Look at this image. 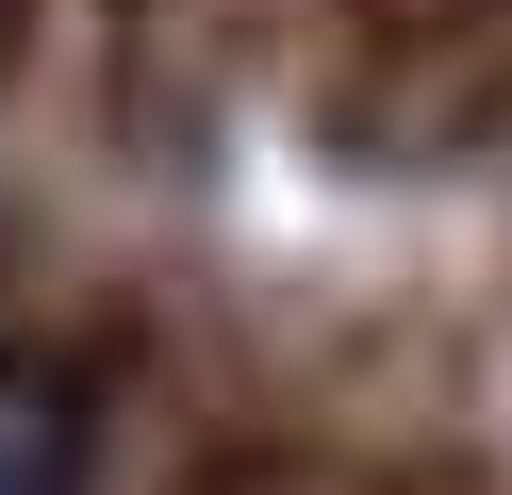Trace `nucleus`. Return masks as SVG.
I'll list each match as a JSON object with an SVG mask.
<instances>
[{
	"label": "nucleus",
	"mask_w": 512,
	"mask_h": 495,
	"mask_svg": "<svg viewBox=\"0 0 512 495\" xmlns=\"http://www.w3.org/2000/svg\"><path fill=\"white\" fill-rule=\"evenodd\" d=\"M67 479H83V396L0 363V495H67Z\"/></svg>",
	"instance_id": "f257e3e1"
}]
</instances>
